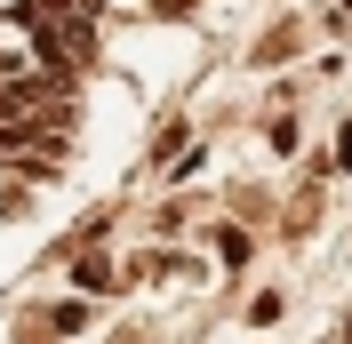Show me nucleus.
I'll use <instances>...</instances> for the list:
<instances>
[{
    "instance_id": "f257e3e1",
    "label": "nucleus",
    "mask_w": 352,
    "mask_h": 344,
    "mask_svg": "<svg viewBox=\"0 0 352 344\" xmlns=\"http://www.w3.org/2000/svg\"><path fill=\"white\" fill-rule=\"evenodd\" d=\"M217 257H224V264H248V233H232V224H224V233H217Z\"/></svg>"
},
{
    "instance_id": "f03ea898",
    "label": "nucleus",
    "mask_w": 352,
    "mask_h": 344,
    "mask_svg": "<svg viewBox=\"0 0 352 344\" xmlns=\"http://www.w3.org/2000/svg\"><path fill=\"white\" fill-rule=\"evenodd\" d=\"M88 328V304H56V336H80Z\"/></svg>"
},
{
    "instance_id": "7ed1b4c3",
    "label": "nucleus",
    "mask_w": 352,
    "mask_h": 344,
    "mask_svg": "<svg viewBox=\"0 0 352 344\" xmlns=\"http://www.w3.org/2000/svg\"><path fill=\"white\" fill-rule=\"evenodd\" d=\"M153 8H160V17H184V8H192V0H153Z\"/></svg>"
},
{
    "instance_id": "20e7f679",
    "label": "nucleus",
    "mask_w": 352,
    "mask_h": 344,
    "mask_svg": "<svg viewBox=\"0 0 352 344\" xmlns=\"http://www.w3.org/2000/svg\"><path fill=\"white\" fill-rule=\"evenodd\" d=\"M336 160H344V169H352V129H344V136H336Z\"/></svg>"
}]
</instances>
